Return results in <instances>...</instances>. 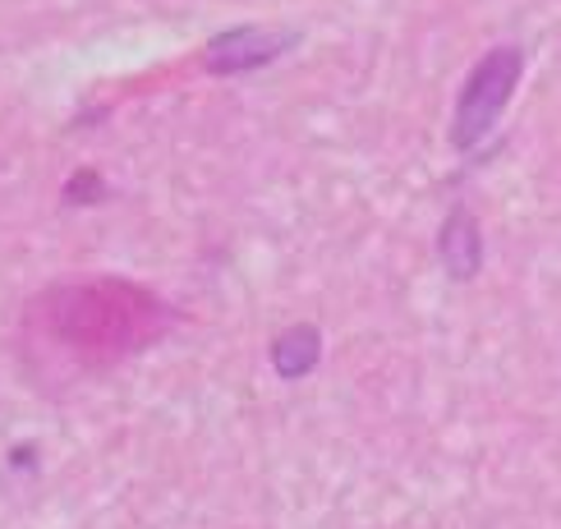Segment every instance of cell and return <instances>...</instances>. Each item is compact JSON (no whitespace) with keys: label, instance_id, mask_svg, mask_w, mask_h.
<instances>
[{"label":"cell","instance_id":"1","mask_svg":"<svg viewBox=\"0 0 561 529\" xmlns=\"http://www.w3.org/2000/svg\"><path fill=\"white\" fill-rule=\"evenodd\" d=\"M520 69H525V56L516 46H497V51H488L474 74L465 79L460 97H456V125H451V143L460 152L479 148L488 134H493L502 106L511 102V92L520 83Z\"/></svg>","mask_w":561,"mask_h":529},{"label":"cell","instance_id":"2","mask_svg":"<svg viewBox=\"0 0 561 529\" xmlns=\"http://www.w3.org/2000/svg\"><path fill=\"white\" fill-rule=\"evenodd\" d=\"M299 37L295 33H272V28H226L207 42L203 65L213 74H249V69H263L267 60L286 56Z\"/></svg>","mask_w":561,"mask_h":529},{"label":"cell","instance_id":"3","mask_svg":"<svg viewBox=\"0 0 561 529\" xmlns=\"http://www.w3.org/2000/svg\"><path fill=\"white\" fill-rule=\"evenodd\" d=\"M437 253H442V267H447L456 281H474L479 267H483V240H479V226L474 217L456 207V212L442 221V235H437Z\"/></svg>","mask_w":561,"mask_h":529},{"label":"cell","instance_id":"4","mask_svg":"<svg viewBox=\"0 0 561 529\" xmlns=\"http://www.w3.org/2000/svg\"><path fill=\"white\" fill-rule=\"evenodd\" d=\"M272 373L276 378H286V382H299V378H309L318 359H322V332L313 327V322H295V327H286L276 341H272Z\"/></svg>","mask_w":561,"mask_h":529},{"label":"cell","instance_id":"5","mask_svg":"<svg viewBox=\"0 0 561 529\" xmlns=\"http://www.w3.org/2000/svg\"><path fill=\"white\" fill-rule=\"evenodd\" d=\"M92 198H102V175L79 171V175H75V184L65 189V203H92Z\"/></svg>","mask_w":561,"mask_h":529}]
</instances>
